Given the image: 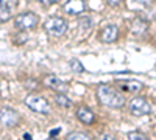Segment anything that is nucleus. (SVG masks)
<instances>
[{"mask_svg": "<svg viewBox=\"0 0 156 140\" xmlns=\"http://www.w3.org/2000/svg\"><path fill=\"white\" fill-rule=\"evenodd\" d=\"M44 27H45L47 33L51 34V36H62L64 33L67 31V27H69V25H67V22L64 20L62 17L53 16V17H50V19L45 20Z\"/></svg>", "mask_w": 156, "mask_h": 140, "instance_id": "obj_3", "label": "nucleus"}, {"mask_svg": "<svg viewBox=\"0 0 156 140\" xmlns=\"http://www.w3.org/2000/svg\"><path fill=\"white\" fill-rule=\"evenodd\" d=\"M39 22V17L31 11H27V12H22L19 14L14 20V25L19 28V30H30V28H34Z\"/></svg>", "mask_w": 156, "mask_h": 140, "instance_id": "obj_5", "label": "nucleus"}, {"mask_svg": "<svg viewBox=\"0 0 156 140\" xmlns=\"http://www.w3.org/2000/svg\"><path fill=\"white\" fill-rule=\"evenodd\" d=\"M100 37L103 42L106 44H111V42H115V39L119 37V27L114 23H109L106 27H103L101 33H100Z\"/></svg>", "mask_w": 156, "mask_h": 140, "instance_id": "obj_7", "label": "nucleus"}, {"mask_svg": "<svg viewBox=\"0 0 156 140\" xmlns=\"http://www.w3.org/2000/svg\"><path fill=\"white\" fill-rule=\"evenodd\" d=\"M128 140H147V137L142 134V132H137V131H133L128 134Z\"/></svg>", "mask_w": 156, "mask_h": 140, "instance_id": "obj_17", "label": "nucleus"}, {"mask_svg": "<svg viewBox=\"0 0 156 140\" xmlns=\"http://www.w3.org/2000/svg\"><path fill=\"white\" fill-rule=\"evenodd\" d=\"M98 140H115V138H114V135H111V134H106V132H105V134H101V135L98 137Z\"/></svg>", "mask_w": 156, "mask_h": 140, "instance_id": "obj_19", "label": "nucleus"}, {"mask_svg": "<svg viewBox=\"0 0 156 140\" xmlns=\"http://www.w3.org/2000/svg\"><path fill=\"white\" fill-rule=\"evenodd\" d=\"M97 97H98L101 104H105L108 108H112V109L123 108V104H125V97L119 90H115V89H112L111 86H106V84L98 86Z\"/></svg>", "mask_w": 156, "mask_h": 140, "instance_id": "obj_1", "label": "nucleus"}, {"mask_svg": "<svg viewBox=\"0 0 156 140\" xmlns=\"http://www.w3.org/2000/svg\"><path fill=\"white\" fill-rule=\"evenodd\" d=\"M66 140H90V138H89V135L84 134V132H70Z\"/></svg>", "mask_w": 156, "mask_h": 140, "instance_id": "obj_16", "label": "nucleus"}, {"mask_svg": "<svg viewBox=\"0 0 156 140\" xmlns=\"http://www.w3.org/2000/svg\"><path fill=\"white\" fill-rule=\"evenodd\" d=\"M131 30H133L134 33H144V31L147 30V22L140 20V19H136V20L133 22V25H131Z\"/></svg>", "mask_w": 156, "mask_h": 140, "instance_id": "obj_12", "label": "nucleus"}, {"mask_svg": "<svg viewBox=\"0 0 156 140\" xmlns=\"http://www.w3.org/2000/svg\"><path fill=\"white\" fill-rule=\"evenodd\" d=\"M55 101H56L59 106H62V108H70L72 106V101L66 95H62V94H56L55 95Z\"/></svg>", "mask_w": 156, "mask_h": 140, "instance_id": "obj_13", "label": "nucleus"}, {"mask_svg": "<svg viewBox=\"0 0 156 140\" xmlns=\"http://www.w3.org/2000/svg\"><path fill=\"white\" fill-rule=\"evenodd\" d=\"M69 66H70V69L73 70V72H76V73H81V72H84V67H83V64L78 59H70L69 61Z\"/></svg>", "mask_w": 156, "mask_h": 140, "instance_id": "obj_15", "label": "nucleus"}, {"mask_svg": "<svg viewBox=\"0 0 156 140\" xmlns=\"http://www.w3.org/2000/svg\"><path fill=\"white\" fill-rule=\"evenodd\" d=\"M59 132H61V129H59V128H56V129H51V131H50V137L53 138V137H55V135H58Z\"/></svg>", "mask_w": 156, "mask_h": 140, "instance_id": "obj_20", "label": "nucleus"}, {"mask_svg": "<svg viewBox=\"0 0 156 140\" xmlns=\"http://www.w3.org/2000/svg\"><path fill=\"white\" fill-rule=\"evenodd\" d=\"M2 114H0V120H2V126H8V128H11V126H16L17 121H19V114L11 109V108H2V111H0Z\"/></svg>", "mask_w": 156, "mask_h": 140, "instance_id": "obj_6", "label": "nucleus"}, {"mask_svg": "<svg viewBox=\"0 0 156 140\" xmlns=\"http://www.w3.org/2000/svg\"><path fill=\"white\" fill-rule=\"evenodd\" d=\"M90 23H92V20H90V19H81V20H80V27H83V28H89V27H90Z\"/></svg>", "mask_w": 156, "mask_h": 140, "instance_id": "obj_18", "label": "nucleus"}, {"mask_svg": "<svg viewBox=\"0 0 156 140\" xmlns=\"http://www.w3.org/2000/svg\"><path fill=\"white\" fill-rule=\"evenodd\" d=\"M25 106L34 112H37V114H44V115L50 112L48 101L41 95H28L25 98Z\"/></svg>", "mask_w": 156, "mask_h": 140, "instance_id": "obj_2", "label": "nucleus"}, {"mask_svg": "<svg viewBox=\"0 0 156 140\" xmlns=\"http://www.w3.org/2000/svg\"><path fill=\"white\" fill-rule=\"evenodd\" d=\"M23 138H25V140H33V138H31V135H30L28 132H25V134H23Z\"/></svg>", "mask_w": 156, "mask_h": 140, "instance_id": "obj_22", "label": "nucleus"}, {"mask_svg": "<svg viewBox=\"0 0 156 140\" xmlns=\"http://www.w3.org/2000/svg\"><path fill=\"white\" fill-rule=\"evenodd\" d=\"M8 19H9V8H8L6 2H2L0 3V20L6 22Z\"/></svg>", "mask_w": 156, "mask_h": 140, "instance_id": "obj_14", "label": "nucleus"}, {"mask_svg": "<svg viewBox=\"0 0 156 140\" xmlns=\"http://www.w3.org/2000/svg\"><path fill=\"white\" fill-rule=\"evenodd\" d=\"M119 84H120L122 89H125V90H128V92H133V94H137V92H140L142 89H144V84H142L140 81H136V80L120 81Z\"/></svg>", "mask_w": 156, "mask_h": 140, "instance_id": "obj_11", "label": "nucleus"}, {"mask_svg": "<svg viewBox=\"0 0 156 140\" xmlns=\"http://www.w3.org/2000/svg\"><path fill=\"white\" fill-rule=\"evenodd\" d=\"M76 118L80 120L81 123H84V125H90V123H94V120H95V114L92 112V109H89L87 106H81L80 109L76 111Z\"/></svg>", "mask_w": 156, "mask_h": 140, "instance_id": "obj_9", "label": "nucleus"}, {"mask_svg": "<svg viewBox=\"0 0 156 140\" xmlns=\"http://www.w3.org/2000/svg\"><path fill=\"white\" fill-rule=\"evenodd\" d=\"M108 3H109V5H112V6H117L120 2H117V0H108Z\"/></svg>", "mask_w": 156, "mask_h": 140, "instance_id": "obj_21", "label": "nucleus"}, {"mask_svg": "<svg viewBox=\"0 0 156 140\" xmlns=\"http://www.w3.org/2000/svg\"><path fill=\"white\" fill-rule=\"evenodd\" d=\"M47 140H55V138H51V137H50V138H47Z\"/></svg>", "mask_w": 156, "mask_h": 140, "instance_id": "obj_23", "label": "nucleus"}, {"mask_svg": "<svg viewBox=\"0 0 156 140\" xmlns=\"http://www.w3.org/2000/svg\"><path fill=\"white\" fill-rule=\"evenodd\" d=\"M44 84L50 89H53V90H58V92H67V89H69V86L62 80L56 78V76H53V75H48L44 80Z\"/></svg>", "mask_w": 156, "mask_h": 140, "instance_id": "obj_8", "label": "nucleus"}, {"mask_svg": "<svg viewBox=\"0 0 156 140\" xmlns=\"http://www.w3.org/2000/svg\"><path fill=\"white\" fill-rule=\"evenodd\" d=\"M86 9V3L81 0H72V2L64 3V11L69 12V14H81Z\"/></svg>", "mask_w": 156, "mask_h": 140, "instance_id": "obj_10", "label": "nucleus"}, {"mask_svg": "<svg viewBox=\"0 0 156 140\" xmlns=\"http://www.w3.org/2000/svg\"><path fill=\"white\" fill-rule=\"evenodd\" d=\"M129 111H131L133 115L142 117V115H148L151 112V106L144 97H134L129 101Z\"/></svg>", "mask_w": 156, "mask_h": 140, "instance_id": "obj_4", "label": "nucleus"}]
</instances>
